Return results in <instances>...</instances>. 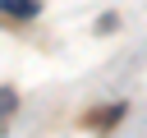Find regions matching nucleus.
Here are the masks:
<instances>
[{
  "instance_id": "2",
  "label": "nucleus",
  "mask_w": 147,
  "mask_h": 138,
  "mask_svg": "<svg viewBox=\"0 0 147 138\" xmlns=\"http://www.w3.org/2000/svg\"><path fill=\"white\" fill-rule=\"evenodd\" d=\"M14 115V87H0V120Z\"/></svg>"
},
{
  "instance_id": "1",
  "label": "nucleus",
  "mask_w": 147,
  "mask_h": 138,
  "mask_svg": "<svg viewBox=\"0 0 147 138\" xmlns=\"http://www.w3.org/2000/svg\"><path fill=\"white\" fill-rule=\"evenodd\" d=\"M37 14H41L37 0H0V18H23V23H28V18H37Z\"/></svg>"
},
{
  "instance_id": "3",
  "label": "nucleus",
  "mask_w": 147,
  "mask_h": 138,
  "mask_svg": "<svg viewBox=\"0 0 147 138\" xmlns=\"http://www.w3.org/2000/svg\"><path fill=\"white\" fill-rule=\"evenodd\" d=\"M115 120H119V106H110V110H96V115H92V124H115Z\"/></svg>"
}]
</instances>
